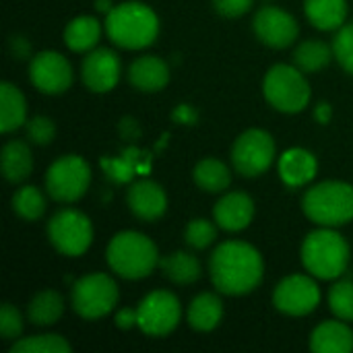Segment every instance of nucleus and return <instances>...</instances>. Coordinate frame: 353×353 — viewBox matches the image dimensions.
<instances>
[{"label":"nucleus","mask_w":353,"mask_h":353,"mask_svg":"<svg viewBox=\"0 0 353 353\" xmlns=\"http://www.w3.org/2000/svg\"><path fill=\"white\" fill-rule=\"evenodd\" d=\"M211 281L217 292L228 296H244L259 288L265 265L254 246L240 240L223 242L209 259Z\"/></svg>","instance_id":"obj_1"},{"label":"nucleus","mask_w":353,"mask_h":353,"mask_svg":"<svg viewBox=\"0 0 353 353\" xmlns=\"http://www.w3.org/2000/svg\"><path fill=\"white\" fill-rule=\"evenodd\" d=\"M108 37L124 50H143L157 39L159 21L143 2H122L105 14Z\"/></svg>","instance_id":"obj_2"},{"label":"nucleus","mask_w":353,"mask_h":353,"mask_svg":"<svg viewBox=\"0 0 353 353\" xmlns=\"http://www.w3.org/2000/svg\"><path fill=\"white\" fill-rule=\"evenodd\" d=\"M105 259L110 269L124 279H143L159 267L157 246L139 232L116 234L108 244Z\"/></svg>","instance_id":"obj_3"},{"label":"nucleus","mask_w":353,"mask_h":353,"mask_svg":"<svg viewBox=\"0 0 353 353\" xmlns=\"http://www.w3.org/2000/svg\"><path fill=\"white\" fill-rule=\"evenodd\" d=\"M306 217L323 228L345 225L353 219V186L329 180L306 190L302 199Z\"/></svg>","instance_id":"obj_4"},{"label":"nucleus","mask_w":353,"mask_h":353,"mask_svg":"<svg viewBox=\"0 0 353 353\" xmlns=\"http://www.w3.org/2000/svg\"><path fill=\"white\" fill-rule=\"evenodd\" d=\"M302 263L319 279H337L350 263V246L341 234L331 228L316 230L302 244Z\"/></svg>","instance_id":"obj_5"},{"label":"nucleus","mask_w":353,"mask_h":353,"mask_svg":"<svg viewBox=\"0 0 353 353\" xmlns=\"http://www.w3.org/2000/svg\"><path fill=\"white\" fill-rule=\"evenodd\" d=\"M263 93L275 110L285 114H298L310 101V85L304 72L290 64H275L265 74Z\"/></svg>","instance_id":"obj_6"},{"label":"nucleus","mask_w":353,"mask_h":353,"mask_svg":"<svg viewBox=\"0 0 353 353\" xmlns=\"http://www.w3.org/2000/svg\"><path fill=\"white\" fill-rule=\"evenodd\" d=\"M72 308L81 319L95 321L110 314L118 302V285L105 273H91L72 285Z\"/></svg>","instance_id":"obj_7"},{"label":"nucleus","mask_w":353,"mask_h":353,"mask_svg":"<svg viewBox=\"0 0 353 353\" xmlns=\"http://www.w3.org/2000/svg\"><path fill=\"white\" fill-rule=\"evenodd\" d=\"M91 184L89 163L79 155H64L56 159L46 172V190L58 203L79 201Z\"/></svg>","instance_id":"obj_8"},{"label":"nucleus","mask_w":353,"mask_h":353,"mask_svg":"<svg viewBox=\"0 0 353 353\" xmlns=\"http://www.w3.org/2000/svg\"><path fill=\"white\" fill-rule=\"evenodd\" d=\"M48 238L60 254L81 256L91 246L93 228L85 213L77 209H62L50 219Z\"/></svg>","instance_id":"obj_9"},{"label":"nucleus","mask_w":353,"mask_h":353,"mask_svg":"<svg viewBox=\"0 0 353 353\" xmlns=\"http://www.w3.org/2000/svg\"><path fill=\"white\" fill-rule=\"evenodd\" d=\"M275 159V141L269 132L261 128H250L242 132L232 147V163L236 172L246 178H256L265 174Z\"/></svg>","instance_id":"obj_10"},{"label":"nucleus","mask_w":353,"mask_h":353,"mask_svg":"<svg viewBox=\"0 0 353 353\" xmlns=\"http://www.w3.org/2000/svg\"><path fill=\"white\" fill-rule=\"evenodd\" d=\"M178 323L180 302L172 292H151L137 308V327L149 337H165L178 327Z\"/></svg>","instance_id":"obj_11"},{"label":"nucleus","mask_w":353,"mask_h":353,"mask_svg":"<svg viewBox=\"0 0 353 353\" xmlns=\"http://www.w3.org/2000/svg\"><path fill=\"white\" fill-rule=\"evenodd\" d=\"M273 304L290 316H306L321 304V290L308 275H290L273 292Z\"/></svg>","instance_id":"obj_12"},{"label":"nucleus","mask_w":353,"mask_h":353,"mask_svg":"<svg viewBox=\"0 0 353 353\" xmlns=\"http://www.w3.org/2000/svg\"><path fill=\"white\" fill-rule=\"evenodd\" d=\"M29 79L41 93L58 95L72 85V66L60 52L46 50L31 58Z\"/></svg>","instance_id":"obj_13"},{"label":"nucleus","mask_w":353,"mask_h":353,"mask_svg":"<svg viewBox=\"0 0 353 353\" xmlns=\"http://www.w3.org/2000/svg\"><path fill=\"white\" fill-rule=\"evenodd\" d=\"M256 37L275 50L288 48L294 43V39L300 33L298 21L283 8L279 6H263L252 21Z\"/></svg>","instance_id":"obj_14"},{"label":"nucleus","mask_w":353,"mask_h":353,"mask_svg":"<svg viewBox=\"0 0 353 353\" xmlns=\"http://www.w3.org/2000/svg\"><path fill=\"white\" fill-rule=\"evenodd\" d=\"M81 77L89 91L108 93L120 79V58L108 48L91 50L81 64Z\"/></svg>","instance_id":"obj_15"},{"label":"nucleus","mask_w":353,"mask_h":353,"mask_svg":"<svg viewBox=\"0 0 353 353\" xmlns=\"http://www.w3.org/2000/svg\"><path fill=\"white\" fill-rule=\"evenodd\" d=\"M126 203L132 215L141 221H157L168 209L165 190L151 180L134 182L126 192Z\"/></svg>","instance_id":"obj_16"},{"label":"nucleus","mask_w":353,"mask_h":353,"mask_svg":"<svg viewBox=\"0 0 353 353\" xmlns=\"http://www.w3.org/2000/svg\"><path fill=\"white\" fill-rule=\"evenodd\" d=\"M215 223L225 232H240L254 217V203L246 192H230L221 196L213 209Z\"/></svg>","instance_id":"obj_17"},{"label":"nucleus","mask_w":353,"mask_h":353,"mask_svg":"<svg viewBox=\"0 0 353 353\" xmlns=\"http://www.w3.org/2000/svg\"><path fill=\"white\" fill-rule=\"evenodd\" d=\"M128 81L132 87L145 93H155L170 83V68L165 60L157 56H141L128 68Z\"/></svg>","instance_id":"obj_18"},{"label":"nucleus","mask_w":353,"mask_h":353,"mask_svg":"<svg viewBox=\"0 0 353 353\" xmlns=\"http://www.w3.org/2000/svg\"><path fill=\"white\" fill-rule=\"evenodd\" d=\"M310 350L316 353L353 352V331L339 321H327L319 325L310 335Z\"/></svg>","instance_id":"obj_19"},{"label":"nucleus","mask_w":353,"mask_h":353,"mask_svg":"<svg viewBox=\"0 0 353 353\" xmlns=\"http://www.w3.org/2000/svg\"><path fill=\"white\" fill-rule=\"evenodd\" d=\"M316 157L306 149H288L279 161V176L288 186H304L316 176Z\"/></svg>","instance_id":"obj_20"},{"label":"nucleus","mask_w":353,"mask_h":353,"mask_svg":"<svg viewBox=\"0 0 353 353\" xmlns=\"http://www.w3.org/2000/svg\"><path fill=\"white\" fill-rule=\"evenodd\" d=\"M223 319V302L215 294H199L186 312V321L194 331L209 333L219 327Z\"/></svg>","instance_id":"obj_21"},{"label":"nucleus","mask_w":353,"mask_h":353,"mask_svg":"<svg viewBox=\"0 0 353 353\" xmlns=\"http://www.w3.org/2000/svg\"><path fill=\"white\" fill-rule=\"evenodd\" d=\"M308 21L321 31H333L345 25L347 0H304Z\"/></svg>","instance_id":"obj_22"},{"label":"nucleus","mask_w":353,"mask_h":353,"mask_svg":"<svg viewBox=\"0 0 353 353\" xmlns=\"http://www.w3.org/2000/svg\"><path fill=\"white\" fill-rule=\"evenodd\" d=\"M33 170V155L25 141H8L2 147V174L8 182L19 184L29 178Z\"/></svg>","instance_id":"obj_23"},{"label":"nucleus","mask_w":353,"mask_h":353,"mask_svg":"<svg viewBox=\"0 0 353 353\" xmlns=\"http://www.w3.org/2000/svg\"><path fill=\"white\" fill-rule=\"evenodd\" d=\"M27 122V103L23 93L10 85L2 83L0 85V130L4 134L17 130Z\"/></svg>","instance_id":"obj_24"},{"label":"nucleus","mask_w":353,"mask_h":353,"mask_svg":"<svg viewBox=\"0 0 353 353\" xmlns=\"http://www.w3.org/2000/svg\"><path fill=\"white\" fill-rule=\"evenodd\" d=\"M101 25L95 17L83 14L72 19L64 29V43L72 52H91L99 41Z\"/></svg>","instance_id":"obj_25"},{"label":"nucleus","mask_w":353,"mask_h":353,"mask_svg":"<svg viewBox=\"0 0 353 353\" xmlns=\"http://www.w3.org/2000/svg\"><path fill=\"white\" fill-rule=\"evenodd\" d=\"M159 269L178 285H190L201 277V263L190 252H172L165 259H159Z\"/></svg>","instance_id":"obj_26"},{"label":"nucleus","mask_w":353,"mask_h":353,"mask_svg":"<svg viewBox=\"0 0 353 353\" xmlns=\"http://www.w3.org/2000/svg\"><path fill=\"white\" fill-rule=\"evenodd\" d=\"M64 312V300L58 292L54 290H43L27 306V316L33 325L37 327H50L60 321Z\"/></svg>","instance_id":"obj_27"},{"label":"nucleus","mask_w":353,"mask_h":353,"mask_svg":"<svg viewBox=\"0 0 353 353\" xmlns=\"http://www.w3.org/2000/svg\"><path fill=\"white\" fill-rule=\"evenodd\" d=\"M333 48L321 39H306L294 52V64L302 72H319L329 66L333 58Z\"/></svg>","instance_id":"obj_28"},{"label":"nucleus","mask_w":353,"mask_h":353,"mask_svg":"<svg viewBox=\"0 0 353 353\" xmlns=\"http://www.w3.org/2000/svg\"><path fill=\"white\" fill-rule=\"evenodd\" d=\"M194 182L199 184V188H203L205 192H223L230 182H232V174L230 168L219 161V159H203L194 165Z\"/></svg>","instance_id":"obj_29"},{"label":"nucleus","mask_w":353,"mask_h":353,"mask_svg":"<svg viewBox=\"0 0 353 353\" xmlns=\"http://www.w3.org/2000/svg\"><path fill=\"white\" fill-rule=\"evenodd\" d=\"M12 211L25 219L35 221L46 213V196L35 186H23L12 194Z\"/></svg>","instance_id":"obj_30"},{"label":"nucleus","mask_w":353,"mask_h":353,"mask_svg":"<svg viewBox=\"0 0 353 353\" xmlns=\"http://www.w3.org/2000/svg\"><path fill=\"white\" fill-rule=\"evenodd\" d=\"M12 353H68L70 345L60 335H33L14 341L10 347Z\"/></svg>","instance_id":"obj_31"},{"label":"nucleus","mask_w":353,"mask_h":353,"mask_svg":"<svg viewBox=\"0 0 353 353\" xmlns=\"http://www.w3.org/2000/svg\"><path fill=\"white\" fill-rule=\"evenodd\" d=\"M329 308L341 321H353V281L345 279L331 288Z\"/></svg>","instance_id":"obj_32"},{"label":"nucleus","mask_w":353,"mask_h":353,"mask_svg":"<svg viewBox=\"0 0 353 353\" xmlns=\"http://www.w3.org/2000/svg\"><path fill=\"white\" fill-rule=\"evenodd\" d=\"M184 238L188 242V246H192L194 250H205L207 246H211L217 238V230L209 219H192L186 225Z\"/></svg>","instance_id":"obj_33"},{"label":"nucleus","mask_w":353,"mask_h":353,"mask_svg":"<svg viewBox=\"0 0 353 353\" xmlns=\"http://www.w3.org/2000/svg\"><path fill=\"white\" fill-rule=\"evenodd\" d=\"M333 54L337 62L353 74V23L339 27L335 39H333Z\"/></svg>","instance_id":"obj_34"},{"label":"nucleus","mask_w":353,"mask_h":353,"mask_svg":"<svg viewBox=\"0 0 353 353\" xmlns=\"http://www.w3.org/2000/svg\"><path fill=\"white\" fill-rule=\"evenodd\" d=\"M27 139L35 145H50L56 137V124L48 116H33L25 122Z\"/></svg>","instance_id":"obj_35"},{"label":"nucleus","mask_w":353,"mask_h":353,"mask_svg":"<svg viewBox=\"0 0 353 353\" xmlns=\"http://www.w3.org/2000/svg\"><path fill=\"white\" fill-rule=\"evenodd\" d=\"M23 333V319L19 310L10 304H2L0 308V335L4 339H17Z\"/></svg>","instance_id":"obj_36"},{"label":"nucleus","mask_w":353,"mask_h":353,"mask_svg":"<svg viewBox=\"0 0 353 353\" xmlns=\"http://www.w3.org/2000/svg\"><path fill=\"white\" fill-rule=\"evenodd\" d=\"M213 6L219 14L236 19L252 8V0H213Z\"/></svg>","instance_id":"obj_37"},{"label":"nucleus","mask_w":353,"mask_h":353,"mask_svg":"<svg viewBox=\"0 0 353 353\" xmlns=\"http://www.w3.org/2000/svg\"><path fill=\"white\" fill-rule=\"evenodd\" d=\"M8 46H10V54L14 58H19V60H25V58L31 56V43L23 35H12L10 41H8Z\"/></svg>","instance_id":"obj_38"},{"label":"nucleus","mask_w":353,"mask_h":353,"mask_svg":"<svg viewBox=\"0 0 353 353\" xmlns=\"http://www.w3.org/2000/svg\"><path fill=\"white\" fill-rule=\"evenodd\" d=\"M137 325V310H132V308H122V310H118L116 312V327H120V329H132Z\"/></svg>","instance_id":"obj_39"},{"label":"nucleus","mask_w":353,"mask_h":353,"mask_svg":"<svg viewBox=\"0 0 353 353\" xmlns=\"http://www.w3.org/2000/svg\"><path fill=\"white\" fill-rule=\"evenodd\" d=\"M174 120H176V122H180V124H194V120H196V112H194V108H192V105L182 103V105H178V108H176V112H174Z\"/></svg>","instance_id":"obj_40"},{"label":"nucleus","mask_w":353,"mask_h":353,"mask_svg":"<svg viewBox=\"0 0 353 353\" xmlns=\"http://www.w3.org/2000/svg\"><path fill=\"white\" fill-rule=\"evenodd\" d=\"M120 132H122V137H124V139H137V137L141 134V128H139L137 120H132V118H124V120H122V124H120Z\"/></svg>","instance_id":"obj_41"},{"label":"nucleus","mask_w":353,"mask_h":353,"mask_svg":"<svg viewBox=\"0 0 353 353\" xmlns=\"http://www.w3.org/2000/svg\"><path fill=\"white\" fill-rule=\"evenodd\" d=\"M314 116H316V120L321 122V124H327L329 120H331V116H333V110H331V105L329 103H319L316 105V112H314Z\"/></svg>","instance_id":"obj_42"},{"label":"nucleus","mask_w":353,"mask_h":353,"mask_svg":"<svg viewBox=\"0 0 353 353\" xmlns=\"http://www.w3.org/2000/svg\"><path fill=\"white\" fill-rule=\"evenodd\" d=\"M95 8L108 14L114 8V4H112V0H95Z\"/></svg>","instance_id":"obj_43"}]
</instances>
